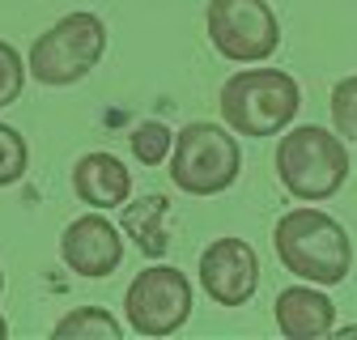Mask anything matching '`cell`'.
Here are the masks:
<instances>
[{
    "label": "cell",
    "instance_id": "obj_1",
    "mask_svg": "<svg viewBox=\"0 0 357 340\" xmlns=\"http://www.w3.org/2000/svg\"><path fill=\"white\" fill-rule=\"evenodd\" d=\"M273 247H277V260L285 264V272H294L298 281H310V285L328 289V285H340L353 272L349 230L332 212H324L315 204L281 212L277 230H273Z\"/></svg>",
    "mask_w": 357,
    "mask_h": 340
},
{
    "label": "cell",
    "instance_id": "obj_2",
    "mask_svg": "<svg viewBox=\"0 0 357 340\" xmlns=\"http://www.w3.org/2000/svg\"><path fill=\"white\" fill-rule=\"evenodd\" d=\"M277 179L281 187L302 200V204H324L332 200L344 183H349V149H344V137L332 132L324 123H298V128H285L281 141H277Z\"/></svg>",
    "mask_w": 357,
    "mask_h": 340
},
{
    "label": "cell",
    "instance_id": "obj_3",
    "mask_svg": "<svg viewBox=\"0 0 357 340\" xmlns=\"http://www.w3.org/2000/svg\"><path fill=\"white\" fill-rule=\"evenodd\" d=\"M217 111L238 137H281L302 111V85L281 68H238L221 81Z\"/></svg>",
    "mask_w": 357,
    "mask_h": 340
},
{
    "label": "cell",
    "instance_id": "obj_4",
    "mask_svg": "<svg viewBox=\"0 0 357 340\" xmlns=\"http://www.w3.org/2000/svg\"><path fill=\"white\" fill-rule=\"evenodd\" d=\"M243 175V145L238 132L213 119H192L174 132L170 149V183L183 196H221Z\"/></svg>",
    "mask_w": 357,
    "mask_h": 340
},
{
    "label": "cell",
    "instance_id": "obj_5",
    "mask_svg": "<svg viewBox=\"0 0 357 340\" xmlns=\"http://www.w3.org/2000/svg\"><path fill=\"white\" fill-rule=\"evenodd\" d=\"M107 56V22L89 9L64 13L60 22H52L34 42H30V81L47 85V90H64V85H77L94 72Z\"/></svg>",
    "mask_w": 357,
    "mask_h": 340
},
{
    "label": "cell",
    "instance_id": "obj_6",
    "mask_svg": "<svg viewBox=\"0 0 357 340\" xmlns=\"http://www.w3.org/2000/svg\"><path fill=\"white\" fill-rule=\"evenodd\" d=\"M204 30L230 64H268L281 47V22L268 0H208Z\"/></svg>",
    "mask_w": 357,
    "mask_h": 340
},
{
    "label": "cell",
    "instance_id": "obj_7",
    "mask_svg": "<svg viewBox=\"0 0 357 340\" xmlns=\"http://www.w3.org/2000/svg\"><path fill=\"white\" fill-rule=\"evenodd\" d=\"M196 289L183 268L174 264H149L145 272L132 277L123 289V319L137 336H174L192 319Z\"/></svg>",
    "mask_w": 357,
    "mask_h": 340
},
{
    "label": "cell",
    "instance_id": "obj_8",
    "mask_svg": "<svg viewBox=\"0 0 357 340\" xmlns=\"http://www.w3.org/2000/svg\"><path fill=\"white\" fill-rule=\"evenodd\" d=\"M200 289L217 307H247L259 289V255L247 238H213L200 251Z\"/></svg>",
    "mask_w": 357,
    "mask_h": 340
},
{
    "label": "cell",
    "instance_id": "obj_9",
    "mask_svg": "<svg viewBox=\"0 0 357 340\" xmlns=\"http://www.w3.org/2000/svg\"><path fill=\"white\" fill-rule=\"evenodd\" d=\"M60 260H64L68 272H77L85 281H102V277L119 272V264H123L119 226L102 217V208L81 212L60 234Z\"/></svg>",
    "mask_w": 357,
    "mask_h": 340
},
{
    "label": "cell",
    "instance_id": "obj_10",
    "mask_svg": "<svg viewBox=\"0 0 357 340\" xmlns=\"http://www.w3.org/2000/svg\"><path fill=\"white\" fill-rule=\"evenodd\" d=\"M273 319L285 340H324L336 332V302L324 293V285L298 281L277 293Z\"/></svg>",
    "mask_w": 357,
    "mask_h": 340
},
{
    "label": "cell",
    "instance_id": "obj_11",
    "mask_svg": "<svg viewBox=\"0 0 357 340\" xmlns=\"http://www.w3.org/2000/svg\"><path fill=\"white\" fill-rule=\"evenodd\" d=\"M73 192L81 204L89 208H119L132 200V170L123 166V157L94 149V153H81L73 162Z\"/></svg>",
    "mask_w": 357,
    "mask_h": 340
},
{
    "label": "cell",
    "instance_id": "obj_12",
    "mask_svg": "<svg viewBox=\"0 0 357 340\" xmlns=\"http://www.w3.org/2000/svg\"><path fill=\"white\" fill-rule=\"evenodd\" d=\"M166 217H170V200L162 192H149V196H137V200L119 204V230L132 238V247L141 255H149V260L166 255V247H170Z\"/></svg>",
    "mask_w": 357,
    "mask_h": 340
},
{
    "label": "cell",
    "instance_id": "obj_13",
    "mask_svg": "<svg viewBox=\"0 0 357 340\" xmlns=\"http://www.w3.org/2000/svg\"><path fill=\"white\" fill-rule=\"evenodd\" d=\"M98 336L102 340L123 336V323L102 307H77L64 319H56V327H52V340H98Z\"/></svg>",
    "mask_w": 357,
    "mask_h": 340
},
{
    "label": "cell",
    "instance_id": "obj_14",
    "mask_svg": "<svg viewBox=\"0 0 357 340\" xmlns=\"http://www.w3.org/2000/svg\"><path fill=\"white\" fill-rule=\"evenodd\" d=\"M128 145H132V157L141 166H162L174 149V132L162 123V119H145L128 132Z\"/></svg>",
    "mask_w": 357,
    "mask_h": 340
},
{
    "label": "cell",
    "instance_id": "obj_15",
    "mask_svg": "<svg viewBox=\"0 0 357 340\" xmlns=\"http://www.w3.org/2000/svg\"><path fill=\"white\" fill-rule=\"evenodd\" d=\"M30 170V145L17 128L0 123V187L22 183V175Z\"/></svg>",
    "mask_w": 357,
    "mask_h": 340
},
{
    "label": "cell",
    "instance_id": "obj_16",
    "mask_svg": "<svg viewBox=\"0 0 357 340\" xmlns=\"http://www.w3.org/2000/svg\"><path fill=\"white\" fill-rule=\"evenodd\" d=\"M26 77H30V68H26V56L13 47V42H5V38H0V111H5V107H13V102L22 98V90H26Z\"/></svg>",
    "mask_w": 357,
    "mask_h": 340
},
{
    "label": "cell",
    "instance_id": "obj_17",
    "mask_svg": "<svg viewBox=\"0 0 357 340\" xmlns=\"http://www.w3.org/2000/svg\"><path fill=\"white\" fill-rule=\"evenodd\" d=\"M332 123H336V132L344 141H357V72L353 77H340L332 85Z\"/></svg>",
    "mask_w": 357,
    "mask_h": 340
},
{
    "label": "cell",
    "instance_id": "obj_18",
    "mask_svg": "<svg viewBox=\"0 0 357 340\" xmlns=\"http://www.w3.org/2000/svg\"><path fill=\"white\" fill-rule=\"evenodd\" d=\"M336 336H357V323H344V327L336 323Z\"/></svg>",
    "mask_w": 357,
    "mask_h": 340
},
{
    "label": "cell",
    "instance_id": "obj_19",
    "mask_svg": "<svg viewBox=\"0 0 357 340\" xmlns=\"http://www.w3.org/2000/svg\"><path fill=\"white\" fill-rule=\"evenodd\" d=\"M5 336H9V319H5V315H0V340H5Z\"/></svg>",
    "mask_w": 357,
    "mask_h": 340
},
{
    "label": "cell",
    "instance_id": "obj_20",
    "mask_svg": "<svg viewBox=\"0 0 357 340\" xmlns=\"http://www.w3.org/2000/svg\"><path fill=\"white\" fill-rule=\"evenodd\" d=\"M0 293H5V268H0Z\"/></svg>",
    "mask_w": 357,
    "mask_h": 340
}]
</instances>
